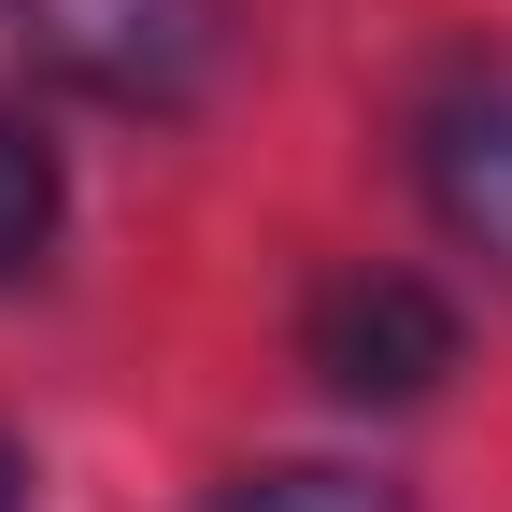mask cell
<instances>
[{
	"instance_id": "6da1fadb",
	"label": "cell",
	"mask_w": 512,
	"mask_h": 512,
	"mask_svg": "<svg viewBox=\"0 0 512 512\" xmlns=\"http://www.w3.org/2000/svg\"><path fill=\"white\" fill-rule=\"evenodd\" d=\"M0 43H15V72L57 86V100L171 128V114H200L228 86L242 15L228 0H0Z\"/></svg>"
},
{
	"instance_id": "277c9868",
	"label": "cell",
	"mask_w": 512,
	"mask_h": 512,
	"mask_svg": "<svg viewBox=\"0 0 512 512\" xmlns=\"http://www.w3.org/2000/svg\"><path fill=\"white\" fill-rule=\"evenodd\" d=\"M57 214H72V171H57V143L0 100V285H29L57 256Z\"/></svg>"
},
{
	"instance_id": "5b68a950",
	"label": "cell",
	"mask_w": 512,
	"mask_h": 512,
	"mask_svg": "<svg viewBox=\"0 0 512 512\" xmlns=\"http://www.w3.org/2000/svg\"><path fill=\"white\" fill-rule=\"evenodd\" d=\"M214 512H413V498L370 484V470H342V456H271V470H228Z\"/></svg>"
},
{
	"instance_id": "3957f363",
	"label": "cell",
	"mask_w": 512,
	"mask_h": 512,
	"mask_svg": "<svg viewBox=\"0 0 512 512\" xmlns=\"http://www.w3.org/2000/svg\"><path fill=\"white\" fill-rule=\"evenodd\" d=\"M399 157H413L427 228L456 242L484 285H512V57H498V43H456V57L413 86Z\"/></svg>"
},
{
	"instance_id": "7a4b0ae2",
	"label": "cell",
	"mask_w": 512,
	"mask_h": 512,
	"mask_svg": "<svg viewBox=\"0 0 512 512\" xmlns=\"http://www.w3.org/2000/svg\"><path fill=\"white\" fill-rule=\"evenodd\" d=\"M456 356H470L456 285L399 271V256H356V271H328L299 299V370L328 384L342 413H427L441 384H456Z\"/></svg>"
},
{
	"instance_id": "8992f818",
	"label": "cell",
	"mask_w": 512,
	"mask_h": 512,
	"mask_svg": "<svg viewBox=\"0 0 512 512\" xmlns=\"http://www.w3.org/2000/svg\"><path fill=\"white\" fill-rule=\"evenodd\" d=\"M0 512H29V441L0 427Z\"/></svg>"
}]
</instances>
